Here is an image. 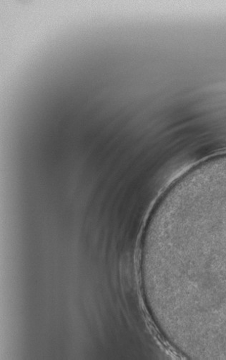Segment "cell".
I'll return each instance as SVG.
<instances>
[{
    "mask_svg": "<svg viewBox=\"0 0 226 360\" xmlns=\"http://www.w3.org/2000/svg\"><path fill=\"white\" fill-rule=\"evenodd\" d=\"M169 247L189 292L226 331V162L191 183L174 212Z\"/></svg>",
    "mask_w": 226,
    "mask_h": 360,
    "instance_id": "1",
    "label": "cell"
}]
</instances>
